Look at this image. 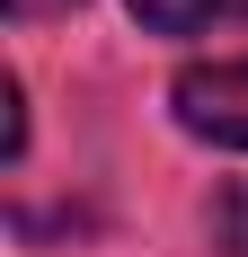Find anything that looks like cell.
<instances>
[{
	"label": "cell",
	"instance_id": "7a4b0ae2",
	"mask_svg": "<svg viewBox=\"0 0 248 257\" xmlns=\"http://www.w3.org/2000/svg\"><path fill=\"white\" fill-rule=\"evenodd\" d=\"M133 27L151 36H213V27H248V0H124Z\"/></svg>",
	"mask_w": 248,
	"mask_h": 257
},
{
	"label": "cell",
	"instance_id": "6da1fadb",
	"mask_svg": "<svg viewBox=\"0 0 248 257\" xmlns=\"http://www.w3.org/2000/svg\"><path fill=\"white\" fill-rule=\"evenodd\" d=\"M169 115H177V133H195L204 151H248V53L186 62L169 80Z\"/></svg>",
	"mask_w": 248,
	"mask_h": 257
},
{
	"label": "cell",
	"instance_id": "3957f363",
	"mask_svg": "<svg viewBox=\"0 0 248 257\" xmlns=\"http://www.w3.org/2000/svg\"><path fill=\"white\" fill-rule=\"evenodd\" d=\"M213 257H248V178H230L213 204Z\"/></svg>",
	"mask_w": 248,
	"mask_h": 257
},
{
	"label": "cell",
	"instance_id": "277c9868",
	"mask_svg": "<svg viewBox=\"0 0 248 257\" xmlns=\"http://www.w3.org/2000/svg\"><path fill=\"white\" fill-rule=\"evenodd\" d=\"M53 9H80V0H9V18H53Z\"/></svg>",
	"mask_w": 248,
	"mask_h": 257
}]
</instances>
